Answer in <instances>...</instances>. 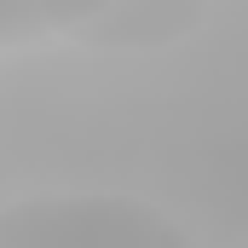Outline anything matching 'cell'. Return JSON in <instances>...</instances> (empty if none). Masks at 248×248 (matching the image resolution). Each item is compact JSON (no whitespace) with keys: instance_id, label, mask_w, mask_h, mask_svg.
Segmentation results:
<instances>
[{"instance_id":"cell-1","label":"cell","mask_w":248,"mask_h":248,"mask_svg":"<svg viewBox=\"0 0 248 248\" xmlns=\"http://www.w3.org/2000/svg\"><path fill=\"white\" fill-rule=\"evenodd\" d=\"M0 248H196V237L144 196L63 190L0 208Z\"/></svg>"},{"instance_id":"cell-2","label":"cell","mask_w":248,"mask_h":248,"mask_svg":"<svg viewBox=\"0 0 248 248\" xmlns=\"http://www.w3.org/2000/svg\"><path fill=\"white\" fill-rule=\"evenodd\" d=\"M202 6L190 0H93L87 17L69 29L93 46H173L202 29Z\"/></svg>"},{"instance_id":"cell-3","label":"cell","mask_w":248,"mask_h":248,"mask_svg":"<svg viewBox=\"0 0 248 248\" xmlns=\"http://www.w3.org/2000/svg\"><path fill=\"white\" fill-rule=\"evenodd\" d=\"M93 0H0V46H29L46 35H69Z\"/></svg>"}]
</instances>
